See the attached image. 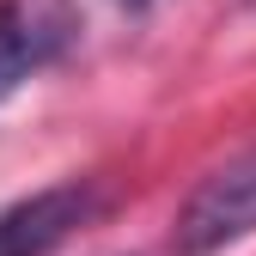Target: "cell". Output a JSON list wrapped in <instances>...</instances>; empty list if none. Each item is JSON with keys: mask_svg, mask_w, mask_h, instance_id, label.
I'll return each mask as SVG.
<instances>
[{"mask_svg": "<svg viewBox=\"0 0 256 256\" xmlns=\"http://www.w3.org/2000/svg\"><path fill=\"white\" fill-rule=\"evenodd\" d=\"M250 232H256V146L189 189V202L177 208V226H171V250L177 256H214Z\"/></svg>", "mask_w": 256, "mask_h": 256, "instance_id": "6da1fadb", "label": "cell"}, {"mask_svg": "<svg viewBox=\"0 0 256 256\" xmlns=\"http://www.w3.org/2000/svg\"><path fill=\"white\" fill-rule=\"evenodd\" d=\"M74 37H80V18L68 0H0V104L30 74L61 61Z\"/></svg>", "mask_w": 256, "mask_h": 256, "instance_id": "7a4b0ae2", "label": "cell"}, {"mask_svg": "<svg viewBox=\"0 0 256 256\" xmlns=\"http://www.w3.org/2000/svg\"><path fill=\"white\" fill-rule=\"evenodd\" d=\"M98 208H104V196L86 177L80 183H49L37 196L0 208V256H55Z\"/></svg>", "mask_w": 256, "mask_h": 256, "instance_id": "3957f363", "label": "cell"}, {"mask_svg": "<svg viewBox=\"0 0 256 256\" xmlns=\"http://www.w3.org/2000/svg\"><path fill=\"white\" fill-rule=\"evenodd\" d=\"M122 6H134V12H140V6H152V0H122Z\"/></svg>", "mask_w": 256, "mask_h": 256, "instance_id": "277c9868", "label": "cell"}]
</instances>
